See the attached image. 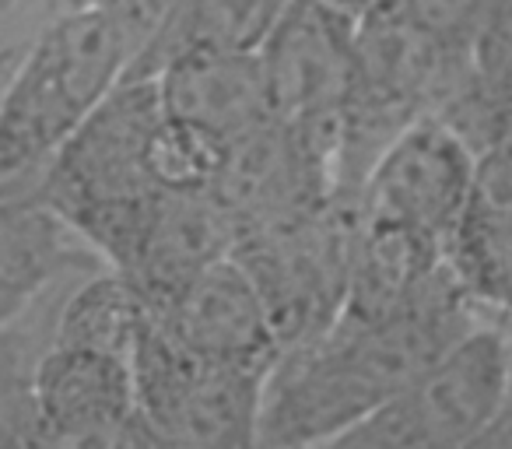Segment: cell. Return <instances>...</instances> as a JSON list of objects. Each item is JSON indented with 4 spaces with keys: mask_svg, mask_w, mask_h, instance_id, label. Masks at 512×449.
Listing matches in <instances>:
<instances>
[{
    "mask_svg": "<svg viewBox=\"0 0 512 449\" xmlns=\"http://www.w3.org/2000/svg\"><path fill=\"white\" fill-rule=\"evenodd\" d=\"M481 313L456 274L393 313L341 309L323 330L281 351L264 386L260 446H334Z\"/></svg>",
    "mask_w": 512,
    "mask_h": 449,
    "instance_id": "6da1fadb",
    "label": "cell"
},
{
    "mask_svg": "<svg viewBox=\"0 0 512 449\" xmlns=\"http://www.w3.org/2000/svg\"><path fill=\"white\" fill-rule=\"evenodd\" d=\"M137 36L99 4H67L0 92V186L43 172L127 78Z\"/></svg>",
    "mask_w": 512,
    "mask_h": 449,
    "instance_id": "7a4b0ae2",
    "label": "cell"
},
{
    "mask_svg": "<svg viewBox=\"0 0 512 449\" xmlns=\"http://www.w3.org/2000/svg\"><path fill=\"white\" fill-rule=\"evenodd\" d=\"M512 400V316L484 309L446 351L432 358L379 411L334 446L453 449L484 446Z\"/></svg>",
    "mask_w": 512,
    "mask_h": 449,
    "instance_id": "3957f363",
    "label": "cell"
},
{
    "mask_svg": "<svg viewBox=\"0 0 512 449\" xmlns=\"http://www.w3.org/2000/svg\"><path fill=\"white\" fill-rule=\"evenodd\" d=\"M274 123L337 193L344 109L358 71V18L330 0H295L260 46Z\"/></svg>",
    "mask_w": 512,
    "mask_h": 449,
    "instance_id": "277c9868",
    "label": "cell"
},
{
    "mask_svg": "<svg viewBox=\"0 0 512 449\" xmlns=\"http://www.w3.org/2000/svg\"><path fill=\"white\" fill-rule=\"evenodd\" d=\"M134 379L148 446H260L264 372L193 355L155 313L137 341Z\"/></svg>",
    "mask_w": 512,
    "mask_h": 449,
    "instance_id": "5b68a950",
    "label": "cell"
},
{
    "mask_svg": "<svg viewBox=\"0 0 512 449\" xmlns=\"http://www.w3.org/2000/svg\"><path fill=\"white\" fill-rule=\"evenodd\" d=\"M477 148L442 113L407 123L365 169L348 197L355 214L372 225L407 232L449 253L470 204Z\"/></svg>",
    "mask_w": 512,
    "mask_h": 449,
    "instance_id": "8992f818",
    "label": "cell"
},
{
    "mask_svg": "<svg viewBox=\"0 0 512 449\" xmlns=\"http://www.w3.org/2000/svg\"><path fill=\"white\" fill-rule=\"evenodd\" d=\"M32 439L46 446H148L134 362L50 337L32 369Z\"/></svg>",
    "mask_w": 512,
    "mask_h": 449,
    "instance_id": "52a82bcc",
    "label": "cell"
},
{
    "mask_svg": "<svg viewBox=\"0 0 512 449\" xmlns=\"http://www.w3.org/2000/svg\"><path fill=\"white\" fill-rule=\"evenodd\" d=\"M151 313L186 351L235 369L271 376L285 351L271 302L235 250L211 260L165 302H151Z\"/></svg>",
    "mask_w": 512,
    "mask_h": 449,
    "instance_id": "ba28073f",
    "label": "cell"
},
{
    "mask_svg": "<svg viewBox=\"0 0 512 449\" xmlns=\"http://www.w3.org/2000/svg\"><path fill=\"white\" fill-rule=\"evenodd\" d=\"M151 78L158 81L165 113L228 151L274 127L260 50H183Z\"/></svg>",
    "mask_w": 512,
    "mask_h": 449,
    "instance_id": "9c48e42d",
    "label": "cell"
},
{
    "mask_svg": "<svg viewBox=\"0 0 512 449\" xmlns=\"http://www.w3.org/2000/svg\"><path fill=\"white\" fill-rule=\"evenodd\" d=\"M449 264L477 306L512 316V123L477 148L474 190Z\"/></svg>",
    "mask_w": 512,
    "mask_h": 449,
    "instance_id": "30bf717a",
    "label": "cell"
},
{
    "mask_svg": "<svg viewBox=\"0 0 512 449\" xmlns=\"http://www.w3.org/2000/svg\"><path fill=\"white\" fill-rule=\"evenodd\" d=\"M85 239L39 193L0 200V327L29 316L78 271Z\"/></svg>",
    "mask_w": 512,
    "mask_h": 449,
    "instance_id": "8fae6325",
    "label": "cell"
},
{
    "mask_svg": "<svg viewBox=\"0 0 512 449\" xmlns=\"http://www.w3.org/2000/svg\"><path fill=\"white\" fill-rule=\"evenodd\" d=\"M295 0H169L127 74H155L183 50H260Z\"/></svg>",
    "mask_w": 512,
    "mask_h": 449,
    "instance_id": "7c38bea8",
    "label": "cell"
},
{
    "mask_svg": "<svg viewBox=\"0 0 512 449\" xmlns=\"http://www.w3.org/2000/svg\"><path fill=\"white\" fill-rule=\"evenodd\" d=\"M151 302L116 267H102L64 288L53 316V341L95 348L134 362L137 341L148 327Z\"/></svg>",
    "mask_w": 512,
    "mask_h": 449,
    "instance_id": "4fadbf2b",
    "label": "cell"
},
{
    "mask_svg": "<svg viewBox=\"0 0 512 449\" xmlns=\"http://www.w3.org/2000/svg\"><path fill=\"white\" fill-rule=\"evenodd\" d=\"M481 148L512 123V0H495L474 50L470 85L446 113Z\"/></svg>",
    "mask_w": 512,
    "mask_h": 449,
    "instance_id": "5bb4252c",
    "label": "cell"
},
{
    "mask_svg": "<svg viewBox=\"0 0 512 449\" xmlns=\"http://www.w3.org/2000/svg\"><path fill=\"white\" fill-rule=\"evenodd\" d=\"M421 32L439 39L442 46L474 60L477 39L484 32L495 0H393Z\"/></svg>",
    "mask_w": 512,
    "mask_h": 449,
    "instance_id": "9a60e30c",
    "label": "cell"
},
{
    "mask_svg": "<svg viewBox=\"0 0 512 449\" xmlns=\"http://www.w3.org/2000/svg\"><path fill=\"white\" fill-rule=\"evenodd\" d=\"M67 4H99V8H109L137 36V50L148 39V32L155 29L162 11L169 8V0H67Z\"/></svg>",
    "mask_w": 512,
    "mask_h": 449,
    "instance_id": "2e32d148",
    "label": "cell"
},
{
    "mask_svg": "<svg viewBox=\"0 0 512 449\" xmlns=\"http://www.w3.org/2000/svg\"><path fill=\"white\" fill-rule=\"evenodd\" d=\"M484 446H512V400H509V407H505L502 418H498V425L488 432Z\"/></svg>",
    "mask_w": 512,
    "mask_h": 449,
    "instance_id": "e0dca14e",
    "label": "cell"
},
{
    "mask_svg": "<svg viewBox=\"0 0 512 449\" xmlns=\"http://www.w3.org/2000/svg\"><path fill=\"white\" fill-rule=\"evenodd\" d=\"M334 8H341L344 15H351V18H362V15H369L372 8H379L383 0H330Z\"/></svg>",
    "mask_w": 512,
    "mask_h": 449,
    "instance_id": "ac0fdd59",
    "label": "cell"
}]
</instances>
